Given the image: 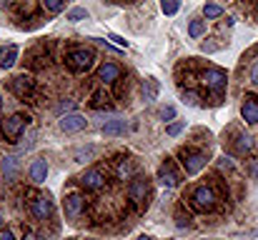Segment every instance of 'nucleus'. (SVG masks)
I'll return each mask as SVG.
<instances>
[{"label": "nucleus", "mask_w": 258, "mask_h": 240, "mask_svg": "<svg viewBox=\"0 0 258 240\" xmlns=\"http://www.w3.org/2000/svg\"><path fill=\"white\" fill-rule=\"evenodd\" d=\"M23 240H35V235H33V233H25V238Z\"/></svg>", "instance_id": "obj_38"}, {"label": "nucleus", "mask_w": 258, "mask_h": 240, "mask_svg": "<svg viewBox=\"0 0 258 240\" xmlns=\"http://www.w3.org/2000/svg\"><path fill=\"white\" fill-rule=\"evenodd\" d=\"M201 83H203L208 90H213L216 95H221V93L226 90L228 78H226V73H223L221 68H206V70H203V75H201Z\"/></svg>", "instance_id": "obj_4"}, {"label": "nucleus", "mask_w": 258, "mask_h": 240, "mask_svg": "<svg viewBox=\"0 0 258 240\" xmlns=\"http://www.w3.org/2000/svg\"><path fill=\"white\" fill-rule=\"evenodd\" d=\"M43 8L50 13H60V10H66V3L63 0H43Z\"/></svg>", "instance_id": "obj_26"}, {"label": "nucleus", "mask_w": 258, "mask_h": 240, "mask_svg": "<svg viewBox=\"0 0 258 240\" xmlns=\"http://www.w3.org/2000/svg\"><path fill=\"white\" fill-rule=\"evenodd\" d=\"M158 90H161V88H158V80L156 78H146L143 80V98H146L148 103H153V100L158 98Z\"/></svg>", "instance_id": "obj_17"}, {"label": "nucleus", "mask_w": 258, "mask_h": 240, "mask_svg": "<svg viewBox=\"0 0 258 240\" xmlns=\"http://www.w3.org/2000/svg\"><path fill=\"white\" fill-rule=\"evenodd\" d=\"M161 118H163V120H173V118H175V108H173V105L163 108V110H161Z\"/></svg>", "instance_id": "obj_31"}, {"label": "nucleus", "mask_w": 258, "mask_h": 240, "mask_svg": "<svg viewBox=\"0 0 258 240\" xmlns=\"http://www.w3.org/2000/svg\"><path fill=\"white\" fill-rule=\"evenodd\" d=\"M251 83L258 85V60H256V65H253V70H251Z\"/></svg>", "instance_id": "obj_34"}, {"label": "nucleus", "mask_w": 258, "mask_h": 240, "mask_svg": "<svg viewBox=\"0 0 258 240\" xmlns=\"http://www.w3.org/2000/svg\"><path fill=\"white\" fill-rule=\"evenodd\" d=\"M15 173H18V158H13V155L3 158V175H5V180H13Z\"/></svg>", "instance_id": "obj_18"}, {"label": "nucleus", "mask_w": 258, "mask_h": 240, "mask_svg": "<svg viewBox=\"0 0 258 240\" xmlns=\"http://www.w3.org/2000/svg\"><path fill=\"white\" fill-rule=\"evenodd\" d=\"M190 200H193V205L198 208V210H213L216 208V193H213V188H208V185H198L193 193H190Z\"/></svg>", "instance_id": "obj_5"}, {"label": "nucleus", "mask_w": 258, "mask_h": 240, "mask_svg": "<svg viewBox=\"0 0 258 240\" xmlns=\"http://www.w3.org/2000/svg\"><path fill=\"white\" fill-rule=\"evenodd\" d=\"M95 153H98V150H95L93 145H88V148H78V150H76V155H73V160H76V163H88Z\"/></svg>", "instance_id": "obj_21"}, {"label": "nucleus", "mask_w": 258, "mask_h": 240, "mask_svg": "<svg viewBox=\"0 0 258 240\" xmlns=\"http://www.w3.org/2000/svg\"><path fill=\"white\" fill-rule=\"evenodd\" d=\"M93 60H95V55H93L90 48H76V50H71V53L66 55V65H68L73 73H86L88 68L93 65Z\"/></svg>", "instance_id": "obj_1"}, {"label": "nucleus", "mask_w": 258, "mask_h": 240, "mask_svg": "<svg viewBox=\"0 0 258 240\" xmlns=\"http://www.w3.org/2000/svg\"><path fill=\"white\" fill-rule=\"evenodd\" d=\"M175 223H178V228H183V225H188V223H190V218H188V215H183V213H175Z\"/></svg>", "instance_id": "obj_32"}, {"label": "nucleus", "mask_w": 258, "mask_h": 240, "mask_svg": "<svg viewBox=\"0 0 258 240\" xmlns=\"http://www.w3.org/2000/svg\"><path fill=\"white\" fill-rule=\"evenodd\" d=\"M100 130H103V135H108V138H113V135H123V133L128 130V123H125V120H110V123H105Z\"/></svg>", "instance_id": "obj_16"}, {"label": "nucleus", "mask_w": 258, "mask_h": 240, "mask_svg": "<svg viewBox=\"0 0 258 240\" xmlns=\"http://www.w3.org/2000/svg\"><path fill=\"white\" fill-rule=\"evenodd\" d=\"M10 90L18 95V98H30L33 95V90H35V83L28 78V75H15V78L10 80Z\"/></svg>", "instance_id": "obj_8"}, {"label": "nucleus", "mask_w": 258, "mask_h": 240, "mask_svg": "<svg viewBox=\"0 0 258 240\" xmlns=\"http://www.w3.org/2000/svg\"><path fill=\"white\" fill-rule=\"evenodd\" d=\"M3 55H5V48H0V63H3Z\"/></svg>", "instance_id": "obj_39"}, {"label": "nucleus", "mask_w": 258, "mask_h": 240, "mask_svg": "<svg viewBox=\"0 0 258 240\" xmlns=\"http://www.w3.org/2000/svg\"><path fill=\"white\" fill-rule=\"evenodd\" d=\"M68 20H71V23L88 20V10H86V8H71V10H68Z\"/></svg>", "instance_id": "obj_24"}, {"label": "nucleus", "mask_w": 258, "mask_h": 240, "mask_svg": "<svg viewBox=\"0 0 258 240\" xmlns=\"http://www.w3.org/2000/svg\"><path fill=\"white\" fill-rule=\"evenodd\" d=\"M28 115H23V113H15V115H10V118H5L3 120V135L10 140V143H15L18 138H20V133L25 130V125H28Z\"/></svg>", "instance_id": "obj_2"}, {"label": "nucleus", "mask_w": 258, "mask_h": 240, "mask_svg": "<svg viewBox=\"0 0 258 240\" xmlns=\"http://www.w3.org/2000/svg\"><path fill=\"white\" fill-rule=\"evenodd\" d=\"M128 198H131L133 205H141V203L148 198V183H146L143 178L131 180V185H128Z\"/></svg>", "instance_id": "obj_9"}, {"label": "nucleus", "mask_w": 258, "mask_h": 240, "mask_svg": "<svg viewBox=\"0 0 258 240\" xmlns=\"http://www.w3.org/2000/svg\"><path fill=\"white\" fill-rule=\"evenodd\" d=\"M73 108H76V103L68 100V103H60V105H58V113H66V110H73Z\"/></svg>", "instance_id": "obj_33"}, {"label": "nucleus", "mask_w": 258, "mask_h": 240, "mask_svg": "<svg viewBox=\"0 0 258 240\" xmlns=\"http://www.w3.org/2000/svg\"><path fill=\"white\" fill-rule=\"evenodd\" d=\"M183 128H185V123H173V125H168V130H166V133H168L171 138H175V135H180V133H183Z\"/></svg>", "instance_id": "obj_29"}, {"label": "nucleus", "mask_w": 258, "mask_h": 240, "mask_svg": "<svg viewBox=\"0 0 258 240\" xmlns=\"http://www.w3.org/2000/svg\"><path fill=\"white\" fill-rule=\"evenodd\" d=\"M45 178H48V163L43 158L33 160V165H30V180L33 183H45Z\"/></svg>", "instance_id": "obj_14"}, {"label": "nucleus", "mask_w": 258, "mask_h": 240, "mask_svg": "<svg viewBox=\"0 0 258 240\" xmlns=\"http://www.w3.org/2000/svg\"><path fill=\"white\" fill-rule=\"evenodd\" d=\"M90 105H93V108H110V95L103 93V90H98V93H93Z\"/></svg>", "instance_id": "obj_20"}, {"label": "nucleus", "mask_w": 258, "mask_h": 240, "mask_svg": "<svg viewBox=\"0 0 258 240\" xmlns=\"http://www.w3.org/2000/svg\"><path fill=\"white\" fill-rule=\"evenodd\" d=\"M78 183H81V188H86V190H100V188L105 185V175H103V170L90 168V170H86V173L78 178Z\"/></svg>", "instance_id": "obj_6"}, {"label": "nucleus", "mask_w": 258, "mask_h": 240, "mask_svg": "<svg viewBox=\"0 0 258 240\" xmlns=\"http://www.w3.org/2000/svg\"><path fill=\"white\" fill-rule=\"evenodd\" d=\"M115 173H118V178H120V180H128V178L133 175V163H131V160H120Z\"/></svg>", "instance_id": "obj_23"}, {"label": "nucleus", "mask_w": 258, "mask_h": 240, "mask_svg": "<svg viewBox=\"0 0 258 240\" xmlns=\"http://www.w3.org/2000/svg\"><path fill=\"white\" fill-rule=\"evenodd\" d=\"M258 53V45L256 48H251V50H248V53H246V55H243V60H251V58H253V55H256Z\"/></svg>", "instance_id": "obj_37"}, {"label": "nucleus", "mask_w": 258, "mask_h": 240, "mask_svg": "<svg viewBox=\"0 0 258 240\" xmlns=\"http://www.w3.org/2000/svg\"><path fill=\"white\" fill-rule=\"evenodd\" d=\"M158 180H161V185H166V188H175L180 178L175 175L171 163H166V165H161V170H158Z\"/></svg>", "instance_id": "obj_15"}, {"label": "nucleus", "mask_w": 258, "mask_h": 240, "mask_svg": "<svg viewBox=\"0 0 258 240\" xmlns=\"http://www.w3.org/2000/svg\"><path fill=\"white\" fill-rule=\"evenodd\" d=\"M203 15H206L208 20L221 18V15H223V8H221V5H216V3H211V5H206V8H203Z\"/></svg>", "instance_id": "obj_25"}, {"label": "nucleus", "mask_w": 258, "mask_h": 240, "mask_svg": "<svg viewBox=\"0 0 258 240\" xmlns=\"http://www.w3.org/2000/svg\"><path fill=\"white\" fill-rule=\"evenodd\" d=\"M203 33H206V20H190L188 35H190V38H201Z\"/></svg>", "instance_id": "obj_22"}, {"label": "nucleus", "mask_w": 258, "mask_h": 240, "mask_svg": "<svg viewBox=\"0 0 258 240\" xmlns=\"http://www.w3.org/2000/svg\"><path fill=\"white\" fill-rule=\"evenodd\" d=\"M0 240H15V235H13L10 230H3V233H0Z\"/></svg>", "instance_id": "obj_36"}, {"label": "nucleus", "mask_w": 258, "mask_h": 240, "mask_svg": "<svg viewBox=\"0 0 258 240\" xmlns=\"http://www.w3.org/2000/svg\"><path fill=\"white\" fill-rule=\"evenodd\" d=\"M218 165H221V170H231V168H233L228 158H221V163H218Z\"/></svg>", "instance_id": "obj_35"}, {"label": "nucleus", "mask_w": 258, "mask_h": 240, "mask_svg": "<svg viewBox=\"0 0 258 240\" xmlns=\"http://www.w3.org/2000/svg\"><path fill=\"white\" fill-rule=\"evenodd\" d=\"M108 40H113L118 48H128V40H123V38H120V35H115V33H110V35H108Z\"/></svg>", "instance_id": "obj_30"}, {"label": "nucleus", "mask_w": 258, "mask_h": 240, "mask_svg": "<svg viewBox=\"0 0 258 240\" xmlns=\"http://www.w3.org/2000/svg\"><path fill=\"white\" fill-rule=\"evenodd\" d=\"M98 80L105 83V85L120 80V65H118V63H103V65L98 68Z\"/></svg>", "instance_id": "obj_13"}, {"label": "nucleus", "mask_w": 258, "mask_h": 240, "mask_svg": "<svg viewBox=\"0 0 258 240\" xmlns=\"http://www.w3.org/2000/svg\"><path fill=\"white\" fill-rule=\"evenodd\" d=\"M178 8H180V5H178L175 0H166V3L161 5V10H163L166 15H175V13H178Z\"/></svg>", "instance_id": "obj_28"}, {"label": "nucleus", "mask_w": 258, "mask_h": 240, "mask_svg": "<svg viewBox=\"0 0 258 240\" xmlns=\"http://www.w3.org/2000/svg\"><path fill=\"white\" fill-rule=\"evenodd\" d=\"M251 148H253L251 138H248V135H238V153H241V155H246Z\"/></svg>", "instance_id": "obj_27"}, {"label": "nucleus", "mask_w": 258, "mask_h": 240, "mask_svg": "<svg viewBox=\"0 0 258 240\" xmlns=\"http://www.w3.org/2000/svg\"><path fill=\"white\" fill-rule=\"evenodd\" d=\"M88 120L83 115H78V113H71V115H63L60 120H58V128L63 130V133H81V130H86Z\"/></svg>", "instance_id": "obj_7"}, {"label": "nucleus", "mask_w": 258, "mask_h": 240, "mask_svg": "<svg viewBox=\"0 0 258 240\" xmlns=\"http://www.w3.org/2000/svg\"><path fill=\"white\" fill-rule=\"evenodd\" d=\"M15 58H18V45H8V48H5V55H3V63H0V68H3V70L13 68Z\"/></svg>", "instance_id": "obj_19"}, {"label": "nucleus", "mask_w": 258, "mask_h": 240, "mask_svg": "<svg viewBox=\"0 0 258 240\" xmlns=\"http://www.w3.org/2000/svg\"><path fill=\"white\" fill-rule=\"evenodd\" d=\"M138 240H153V238H148V235H141V238H138Z\"/></svg>", "instance_id": "obj_40"}, {"label": "nucleus", "mask_w": 258, "mask_h": 240, "mask_svg": "<svg viewBox=\"0 0 258 240\" xmlns=\"http://www.w3.org/2000/svg\"><path fill=\"white\" fill-rule=\"evenodd\" d=\"M30 213H33V218H38V220H48L50 215H53V205H50V200L48 198H35L33 203H30Z\"/></svg>", "instance_id": "obj_12"}, {"label": "nucleus", "mask_w": 258, "mask_h": 240, "mask_svg": "<svg viewBox=\"0 0 258 240\" xmlns=\"http://www.w3.org/2000/svg\"><path fill=\"white\" fill-rule=\"evenodd\" d=\"M180 165H183L185 175H196V173H201L206 168V155L201 150L185 148V150H180Z\"/></svg>", "instance_id": "obj_3"}, {"label": "nucleus", "mask_w": 258, "mask_h": 240, "mask_svg": "<svg viewBox=\"0 0 258 240\" xmlns=\"http://www.w3.org/2000/svg\"><path fill=\"white\" fill-rule=\"evenodd\" d=\"M0 228H3V215H0Z\"/></svg>", "instance_id": "obj_41"}, {"label": "nucleus", "mask_w": 258, "mask_h": 240, "mask_svg": "<svg viewBox=\"0 0 258 240\" xmlns=\"http://www.w3.org/2000/svg\"><path fill=\"white\" fill-rule=\"evenodd\" d=\"M241 115L248 125H258V95H246L241 105Z\"/></svg>", "instance_id": "obj_10"}, {"label": "nucleus", "mask_w": 258, "mask_h": 240, "mask_svg": "<svg viewBox=\"0 0 258 240\" xmlns=\"http://www.w3.org/2000/svg\"><path fill=\"white\" fill-rule=\"evenodd\" d=\"M66 215L71 218V220H76V218H81L83 213H86V200L78 195V193H73V195H68L66 198Z\"/></svg>", "instance_id": "obj_11"}]
</instances>
